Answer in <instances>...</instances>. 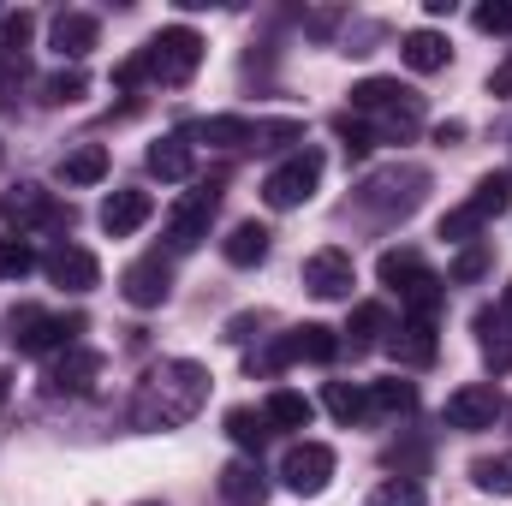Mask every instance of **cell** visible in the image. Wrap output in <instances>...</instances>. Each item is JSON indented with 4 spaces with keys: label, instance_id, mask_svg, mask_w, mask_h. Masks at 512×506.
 <instances>
[{
    "label": "cell",
    "instance_id": "15",
    "mask_svg": "<svg viewBox=\"0 0 512 506\" xmlns=\"http://www.w3.org/2000/svg\"><path fill=\"white\" fill-rule=\"evenodd\" d=\"M102 376V352H90V346H72V352H60L48 370H42V393L48 399H78V393H90Z\"/></svg>",
    "mask_w": 512,
    "mask_h": 506
},
{
    "label": "cell",
    "instance_id": "36",
    "mask_svg": "<svg viewBox=\"0 0 512 506\" xmlns=\"http://www.w3.org/2000/svg\"><path fill=\"white\" fill-rule=\"evenodd\" d=\"M30 268H36V245L18 239V233H6L0 239V280H24Z\"/></svg>",
    "mask_w": 512,
    "mask_h": 506
},
{
    "label": "cell",
    "instance_id": "17",
    "mask_svg": "<svg viewBox=\"0 0 512 506\" xmlns=\"http://www.w3.org/2000/svg\"><path fill=\"white\" fill-rule=\"evenodd\" d=\"M42 268H48V280H54L60 292H96V286H102V262L84 251V245H66V239L42 256Z\"/></svg>",
    "mask_w": 512,
    "mask_h": 506
},
{
    "label": "cell",
    "instance_id": "39",
    "mask_svg": "<svg viewBox=\"0 0 512 506\" xmlns=\"http://www.w3.org/2000/svg\"><path fill=\"white\" fill-rule=\"evenodd\" d=\"M334 137L346 143V155H370V149H376V131L364 126L358 114H340V120H334Z\"/></svg>",
    "mask_w": 512,
    "mask_h": 506
},
{
    "label": "cell",
    "instance_id": "4",
    "mask_svg": "<svg viewBox=\"0 0 512 506\" xmlns=\"http://www.w3.org/2000/svg\"><path fill=\"white\" fill-rule=\"evenodd\" d=\"M376 274H382L387 292H399L405 316H417V322H435V316H441V304H447V280H441L417 251H382Z\"/></svg>",
    "mask_w": 512,
    "mask_h": 506
},
{
    "label": "cell",
    "instance_id": "19",
    "mask_svg": "<svg viewBox=\"0 0 512 506\" xmlns=\"http://www.w3.org/2000/svg\"><path fill=\"white\" fill-rule=\"evenodd\" d=\"M48 42H54L60 60H84L102 42V24H96V12H54L48 18Z\"/></svg>",
    "mask_w": 512,
    "mask_h": 506
},
{
    "label": "cell",
    "instance_id": "50",
    "mask_svg": "<svg viewBox=\"0 0 512 506\" xmlns=\"http://www.w3.org/2000/svg\"><path fill=\"white\" fill-rule=\"evenodd\" d=\"M137 506H161V501H137Z\"/></svg>",
    "mask_w": 512,
    "mask_h": 506
},
{
    "label": "cell",
    "instance_id": "11",
    "mask_svg": "<svg viewBox=\"0 0 512 506\" xmlns=\"http://www.w3.org/2000/svg\"><path fill=\"white\" fill-rule=\"evenodd\" d=\"M322 167H328V161H322V149H310V143H304V149H292V155L262 179V203H268V209H280V215H286V209H304V203L316 197V185H322Z\"/></svg>",
    "mask_w": 512,
    "mask_h": 506
},
{
    "label": "cell",
    "instance_id": "9",
    "mask_svg": "<svg viewBox=\"0 0 512 506\" xmlns=\"http://www.w3.org/2000/svg\"><path fill=\"white\" fill-rule=\"evenodd\" d=\"M507 203H512V173H483L477 191H471V203H459V209L441 215V239H447V245H477V233H483Z\"/></svg>",
    "mask_w": 512,
    "mask_h": 506
},
{
    "label": "cell",
    "instance_id": "13",
    "mask_svg": "<svg viewBox=\"0 0 512 506\" xmlns=\"http://www.w3.org/2000/svg\"><path fill=\"white\" fill-rule=\"evenodd\" d=\"M334 447H322V441H298V447H286V459H280V483L292 489V495H322L328 483H334Z\"/></svg>",
    "mask_w": 512,
    "mask_h": 506
},
{
    "label": "cell",
    "instance_id": "2",
    "mask_svg": "<svg viewBox=\"0 0 512 506\" xmlns=\"http://www.w3.org/2000/svg\"><path fill=\"white\" fill-rule=\"evenodd\" d=\"M423 197H429V167H417V161H387L352 185V203L370 221H405L423 209Z\"/></svg>",
    "mask_w": 512,
    "mask_h": 506
},
{
    "label": "cell",
    "instance_id": "46",
    "mask_svg": "<svg viewBox=\"0 0 512 506\" xmlns=\"http://www.w3.org/2000/svg\"><path fill=\"white\" fill-rule=\"evenodd\" d=\"M459 137H465V126H459V120H447V126H435V143H459Z\"/></svg>",
    "mask_w": 512,
    "mask_h": 506
},
{
    "label": "cell",
    "instance_id": "49",
    "mask_svg": "<svg viewBox=\"0 0 512 506\" xmlns=\"http://www.w3.org/2000/svg\"><path fill=\"white\" fill-rule=\"evenodd\" d=\"M501 417H507V429H512V405H507V411H501Z\"/></svg>",
    "mask_w": 512,
    "mask_h": 506
},
{
    "label": "cell",
    "instance_id": "14",
    "mask_svg": "<svg viewBox=\"0 0 512 506\" xmlns=\"http://www.w3.org/2000/svg\"><path fill=\"white\" fill-rule=\"evenodd\" d=\"M120 298H126L131 310H161L167 298H173V268H167V256H137L126 274H120Z\"/></svg>",
    "mask_w": 512,
    "mask_h": 506
},
{
    "label": "cell",
    "instance_id": "35",
    "mask_svg": "<svg viewBox=\"0 0 512 506\" xmlns=\"http://www.w3.org/2000/svg\"><path fill=\"white\" fill-rule=\"evenodd\" d=\"M471 483H477L483 495H512V453L477 459V465H471Z\"/></svg>",
    "mask_w": 512,
    "mask_h": 506
},
{
    "label": "cell",
    "instance_id": "12",
    "mask_svg": "<svg viewBox=\"0 0 512 506\" xmlns=\"http://www.w3.org/2000/svg\"><path fill=\"white\" fill-rule=\"evenodd\" d=\"M501 411H507V399L495 393V381H471V387L447 393L441 423H447V429H459V435H477V429H495V417H501Z\"/></svg>",
    "mask_w": 512,
    "mask_h": 506
},
{
    "label": "cell",
    "instance_id": "1",
    "mask_svg": "<svg viewBox=\"0 0 512 506\" xmlns=\"http://www.w3.org/2000/svg\"><path fill=\"white\" fill-rule=\"evenodd\" d=\"M203 405H209V370L197 358H161L143 370L131 393V423L143 435H161V429H185Z\"/></svg>",
    "mask_w": 512,
    "mask_h": 506
},
{
    "label": "cell",
    "instance_id": "26",
    "mask_svg": "<svg viewBox=\"0 0 512 506\" xmlns=\"http://www.w3.org/2000/svg\"><path fill=\"white\" fill-rule=\"evenodd\" d=\"M268 245H274V233H268L262 221H239V227L221 239V256H227L233 268H256V262H268Z\"/></svg>",
    "mask_w": 512,
    "mask_h": 506
},
{
    "label": "cell",
    "instance_id": "23",
    "mask_svg": "<svg viewBox=\"0 0 512 506\" xmlns=\"http://www.w3.org/2000/svg\"><path fill=\"white\" fill-rule=\"evenodd\" d=\"M221 501L227 506H268V477L256 459H233L221 471Z\"/></svg>",
    "mask_w": 512,
    "mask_h": 506
},
{
    "label": "cell",
    "instance_id": "32",
    "mask_svg": "<svg viewBox=\"0 0 512 506\" xmlns=\"http://www.w3.org/2000/svg\"><path fill=\"white\" fill-rule=\"evenodd\" d=\"M322 405H328V417H334V423H346V429L370 417L364 387H352V381H328V387H322Z\"/></svg>",
    "mask_w": 512,
    "mask_h": 506
},
{
    "label": "cell",
    "instance_id": "25",
    "mask_svg": "<svg viewBox=\"0 0 512 506\" xmlns=\"http://www.w3.org/2000/svg\"><path fill=\"white\" fill-rule=\"evenodd\" d=\"M54 173H60V185H102L108 179V149L102 143H72Z\"/></svg>",
    "mask_w": 512,
    "mask_h": 506
},
{
    "label": "cell",
    "instance_id": "8",
    "mask_svg": "<svg viewBox=\"0 0 512 506\" xmlns=\"http://www.w3.org/2000/svg\"><path fill=\"white\" fill-rule=\"evenodd\" d=\"M0 221L24 239V233H72V203L60 209L54 203V191H42L36 179H18V185H6L0 191Z\"/></svg>",
    "mask_w": 512,
    "mask_h": 506
},
{
    "label": "cell",
    "instance_id": "31",
    "mask_svg": "<svg viewBox=\"0 0 512 506\" xmlns=\"http://www.w3.org/2000/svg\"><path fill=\"white\" fill-rule=\"evenodd\" d=\"M292 358H304V364H334V358H340V334L322 328V322H304V328H292Z\"/></svg>",
    "mask_w": 512,
    "mask_h": 506
},
{
    "label": "cell",
    "instance_id": "22",
    "mask_svg": "<svg viewBox=\"0 0 512 506\" xmlns=\"http://www.w3.org/2000/svg\"><path fill=\"white\" fill-rule=\"evenodd\" d=\"M387 334H393V322H387L382 304H358V310H352V322H346V340H340V352L364 358V352L387 346Z\"/></svg>",
    "mask_w": 512,
    "mask_h": 506
},
{
    "label": "cell",
    "instance_id": "33",
    "mask_svg": "<svg viewBox=\"0 0 512 506\" xmlns=\"http://www.w3.org/2000/svg\"><path fill=\"white\" fill-rule=\"evenodd\" d=\"M84 96H90V78H84V66H66V72L42 78V102H48V108H72V102H84Z\"/></svg>",
    "mask_w": 512,
    "mask_h": 506
},
{
    "label": "cell",
    "instance_id": "20",
    "mask_svg": "<svg viewBox=\"0 0 512 506\" xmlns=\"http://www.w3.org/2000/svg\"><path fill=\"white\" fill-rule=\"evenodd\" d=\"M143 161H149V173H155L161 185H185V179L197 173V155H191V137H185V131H167V137H155Z\"/></svg>",
    "mask_w": 512,
    "mask_h": 506
},
{
    "label": "cell",
    "instance_id": "48",
    "mask_svg": "<svg viewBox=\"0 0 512 506\" xmlns=\"http://www.w3.org/2000/svg\"><path fill=\"white\" fill-rule=\"evenodd\" d=\"M0 405H6V370H0Z\"/></svg>",
    "mask_w": 512,
    "mask_h": 506
},
{
    "label": "cell",
    "instance_id": "34",
    "mask_svg": "<svg viewBox=\"0 0 512 506\" xmlns=\"http://www.w3.org/2000/svg\"><path fill=\"white\" fill-rule=\"evenodd\" d=\"M489 262H495V251H489V239H477V245H465V251L453 256L447 280H453V286H471V280H483V274H489Z\"/></svg>",
    "mask_w": 512,
    "mask_h": 506
},
{
    "label": "cell",
    "instance_id": "6",
    "mask_svg": "<svg viewBox=\"0 0 512 506\" xmlns=\"http://www.w3.org/2000/svg\"><path fill=\"white\" fill-rule=\"evenodd\" d=\"M137 66H143L149 84H161V90H185V84L197 78V66H203V36H197L191 24H167V30H155V36L143 42Z\"/></svg>",
    "mask_w": 512,
    "mask_h": 506
},
{
    "label": "cell",
    "instance_id": "41",
    "mask_svg": "<svg viewBox=\"0 0 512 506\" xmlns=\"http://www.w3.org/2000/svg\"><path fill=\"white\" fill-rule=\"evenodd\" d=\"M24 78H30V54H0V108H12Z\"/></svg>",
    "mask_w": 512,
    "mask_h": 506
},
{
    "label": "cell",
    "instance_id": "47",
    "mask_svg": "<svg viewBox=\"0 0 512 506\" xmlns=\"http://www.w3.org/2000/svg\"><path fill=\"white\" fill-rule=\"evenodd\" d=\"M501 322H512V280H507V292H501Z\"/></svg>",
    "mask_w": 512,
    "mask_h": 506
},
{
    "label": "cell",
    "instance_id": "38",
    "mask_svg": "<svg viewBox=\"0 0 512 506\" xmlns=\"http://www.w3.org/2000/svg\"><path fill=\"white\" fill-rule=\"evenodd\" d=\"M423 501H429V495H423V483H411V477H387L364 506H423Z\"/></svg>",
    "mask_w": 512,
    "mask_h": 506
},
{
    "label": "cell",
    "instance_id": "21",
    "mask_svg": "<svg viewBox=\"0 0 512 506\" xmlns=\"http://www.w3.org/2000/svg\"><path fill=\"white\" fill-rule=\"evenodd\" d=\"M149 215H155V197L137 191V185H126V191H114V197L102 203V233H108V239H131Z\"/></svg>",
    "mask_w": 512,
    "mask_h": 506
},
{
    "label": "cell",
    "instance_id": "3",
    "mask_svg": "<svg viewBox=\"0 0 512 506\" xmlns=\"http://www.w3.org/2000/svg\"><path fill=\"white\" fill-rule=\"evenodd\" d=\"M352 114L376 131V143H405L423 126V96L405 90L399 78H364L352 84Z\"/></svg>",
    "mask_w": 512,
    "mask_h": 506
},
{
    "label": "cell",
    "instance_id": "27",
    "mask_svg": "<svg viewBox=\"0 0 512 506\" xmlns=\"http://www.w3.org/2000/svg\"><path fill=\"white\" fill-rule=\"evenodd\" d=\"M364 405H370L376 417H411V411H417V381H405V376L370 381V387H364Z\"/></svg>",
    "mask_w": 512,
    "mask_h": 506
},
{
    "label": "cell",
    "instance_id": "30",
    "mask_svg": "<svg viewBox=\"0 0 512 506\" xmlns=\"http://www.w3.org/2000/svg\"><path fill=\"white\" fill-rule=\"evenodd\" d=\"M227 435H233V447H239L245 459H256V453L268 447V435H274V429H268V417H262V411L233 405V411H227Z\"/></svg>",
    "mask_w": 512,
    "mask_h": 506
},
{
    "label": "cell",
    "instance_id": "29",
    "mask_svg": "<svg viewBox=\"0 0 512 506\" xmlns=\"http://www.w3.org/2000/svg\"><path fill=\"white\" fill-rule=\"evenodd\" d=\"M477 340H483L489 370H495V376H507V370H512V334H507V322H501V310H477Z\"/></svg>",
    "mask_w": 512,
    "mask_h": 506
},
{
    "label": "cell",
    "instance_id": "42",
    "mask_svg": "<svg viewBox=\"0 0 512 506\" xmlns=\"http://www.w3.org/2000/svg\"><path fill=\"white\" fill-rule=\"evenodd\" d=\"M471 24H477L483 36H512V0H489V6H477Z\"/></svg>",
    "mask_w": 512,
    "mask_h": 506
},
{
    "label": "cell",
    "instance_id": "28",
    "mask_svg": "<svg viewBox=\"0 0 512 506\" xmlns=\"http://www.w3.org/2000/svg\"><path fill=\"white\" fill-rule=\"evenodd\" d=\"M262 417H268V429H310L316 405H310L304 393H292V387H274L268 405H262Z\"/></svg>",
    "mask_w": 512,
    "mask_h": 506
},
{
    "label": "cell",
    "instance_id": "18",
    "mask_svg": "<svg viewBox=\"0 0 512 506\" xmlns=\"http://www.w3.org/2000/svg\"><path fill=\"white\" fill-rule=\"evenodd\" d=\"M435 352H441V340H435V322H417V316H405V322L387 334V358H393L399 370H429V364H435Z\"/></svg>",
    "mask_w": 512,
    "mask_h": 506
},
{
    "label": "cell",
    "instance_id": "24",
    "mask_svg": "<svg viewBox=\"0 0 512 506\" xmlns=\"http://www.w3.org/2000/svg\"><path fill=\"white\" fill-rule=\"evenodd\" d=\"M399 60H405L411 72H441V66L453 60V42H447L441 30H405V36H399Z\"/></svg>",
    "mask_w": 512,
    "mask_h": 506
},
{
    "label": "cell",
    "instance_id": "44",
    "mask_svg": "<svg viewBox=\"0 0 512 506\" xmlns=\"http://www.w3.org/2000/svg\"><path fill=\"white\" fill-rule=\"evenodd\" d=\"M489 96H512V54L495 66V72H489Z\"/></svg>",
    "mask_w": 512,
    "mask_h": 506
},
{
    "label": "cell",
    "instance_id": "7",
    "mask_svg": "<svg viewBox=\"0 0 512 506\" xmlns=\"http://www.w3.org/2000/svg\"><path fill=\"white\" fill-rule=\"evenodd\" d=\"M221 191H227V173H215V179H197L173 209H167V227H161V239H167V251L185 256L197 251L203 239H209V221H215V209H221Z\"/></svg>",
    "mask_w": 512,
    "mask_h": 506
},
{
    "label": "cell",
    "instance_id": "5",
    "mask_svg": "<svg viewBox=\"0 0 512 506\" xmlns=\"http://www.w3.org/2000/svg\"><path fill=\"white\" fill-rule=\"evenodd\" d=\"M185 137L209 143V149H286V143L304 149V126L298 120H251V114H209Z\"/></svg>",
    "mask_w": 512,
    "mask_h": 506
},
{
    "label": "cell",
    "instance_id": "43",
    "mask_svg": "<svg viewBox=\"0 0 512 506\" xmlns=\"http://www.w3.org/2000/svg\"><path fill=\"white\" fill-rule=\"evenodd\" d=\"M262 328H268V316H262V310H245V316L227 322V340H233V346H251V340H262Z\"/></svg>",
    "mask_w": 512,
    "mask_h": 506
},
{
    "label": "cell",
    "instance_id": "10",
    "mask_svg": "<svg viewBox=\"0 0 512 506\" xmlns=\"http://www.w3.org/2000/svg\"><path fill=\"white\" fill-rule=\"evenodd\" d=\"M90 322L72 310V316H48V310H12V346H18V358H48V352H72L78 346V334H84Z\"/></svg>",
    "mask_w": 512,
    "mask_h": 506
},
{
    "label": "cell",
    "instance_id": "40",
    "mask_svg": "<svg viewBox=\"0 0 512 506\" xmlns=\"http://www.w3.org/2000/svg\"><path fill=\"white\" fill-rule=\"evenodd\" d=\"M30 30H36V18H30V12H0V54H24Z\"/></svg>",
    "mask_w": 512,
    "mask_h": 506
},
{
    "label": "cell",
    "instance_id": "16",
    "mask_svg": "<svg viewBox=\"0 0 512 506\" xmlns=\"http://www.w3.org/2000/svg\"><path fill=\"white\" fill-rule=\"evenodd\" d=\"M304 286L316 292V298H352V286H358V268H352V251H340V245H328V251H316L304 262Z\"/></svg>",
    "mask_w": 512,
    "mask_h": 506
},
{
    "label": "cell",
    "instance_id": "45",
    "mask_svg": "<svg viewBox=\"0 0 512 506\" xmlns=\"http://www.w3.org/2000/svg\"><path fill=\"white\" fill-rule=\"evenodd\" d=\"M334 24H340V12H310V30H316V36H328Z\"/></svg>",
    "mask_w": 512,
    "mask_h": 506
},
{
    "label": "cell",
    "instance_id": "37",
    "mask_svg": "<svg viewBox=\"0 0 512 506\" xmlns=\"http://www.w3.org/2000/svg\"><path fill=\"white\" fill-rule=\"evenodd\" d=\"M286 364H298V358H292V334L268 340L262 352H251V358H245V370H251V376H274V370H286Z\"/></svg>",
    "mask_w": 512,
    "mask_h": 506
}]
</instances>
